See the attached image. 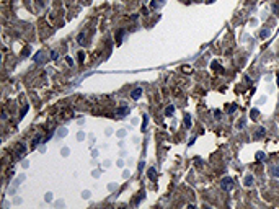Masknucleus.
<instances>
[{"instance_id": "obj_1", "label": "nucleus", "mask_w": 279, "mask_h": 209, "mask_svg": "<svg viewBox=\"0 0 279 209\" xmlns=\"http://www.w3.org/2000/svg\"><path fill=\"white\" fill-rule=\"evenodd\" d=\"M220 186H222V190H224V191H230V190H232V186H233V183H232V178H229V176L222 178V183H220Z\"/></svg>"}, {"instance_id": "obj_2", "label": "nucleus", "mask_w": 279, "mask_h": 209, "mask_svg": "<svg viewBox=\"0 0 279 209\" xmlns=\"http://www.w3.org/2000/svg\"><path fill=\"white\" fill-rule=\"evenodd\" d=\"M140 95H142V88L137 87V88H134V90H132V95H131V96H132L134 100H137V98H140Z\"/></svg>"}, {"instance_id": "obj_3", "label": "nucleus", "mask_w": 279, "mask_h": 209, "mask_svg": "<svg viewBox=\"0 0 279 209\" xmlns=\"http://www.w3.org/2000/svg\"><path fill=\"white\" fill-rule=\"evenodd\" d=\"M127 113H129V108H127V106H122V108L118 110V118H122V116H126Z\"/></svg>"}, {"instance_id": "obj_4", "label": "nucleus", "mask_w": 279, "mask_h": 209, "mask_svg": "<svg viewBox=\"0 0 279 209\" xmlns=\"http://www.w3.org/2000/svg\"><path fill=\"white\" fill-rule=\"evenodd\" d=\"M253 180H255V178H253V175H246V176H245V183H243V185H245V186H251V185H253Z\"/></svg>"}, {"instance_id": "obj_5", "label": "nucleus", "mask_w": 279, "mask_h": 209, "mask_svg": "<svg viewBox=\"0 0 279 209\" xmlns=\"http://www.w3.org/2000/svg\"><path fill=\"white\" fill-rule=\"evenodd\" d=\"M264 134H266V129H264V127H260V129H258V132H256V136H255V137H256V139H260V137H263V136H264Z\"/></svg>"}, {"instance_id": "obj_6", "label": "nucleus", "mask_w": 279, "mask_h": 209, "mask_svg": "<svg viewBox=\"0 0 279 209\" xmlns=\"http://www.w3.org/2000/svg\"><path fill=\"white\" fill-rule=\"evenodd\" d=\"M77 41H78V43L82 44V46H85V44H87V43H85V33H80V34H78Z\"/></svg>"}, {"instance_id": "obj_7", "label": "nucleus", "mask_w": 279, "mask_h": 209, "mask_svg": "<svg viewBox=\"0 0 279 209\" xmlns=\"http://www.w3.org/2000/svg\"><path fill=\"white\" fill-rule=\"evenodd\" d=\"M269 34H271V31H269V29H263L261 33H260V38H263V39H264V38H268Z\"/></svg>"}, {"instance_id": "obj_8", "label": "nucleus", "mask_w": 279, "mask_h": 209, "mask_svg": "<svg viewBox=\"0 0 279 209\" xmlns=\"http://www.w3.org/2000/svg\"><path fill=\"white\" fill-rule=\"evenodd\" d=\"M122 36H124V31L121 29L119 33H116V41H118V43H121V41H122Z\"/></svg>"}, {"instance_id": "obj_9", "label": "nucleus", "mask_w": 279, "mask_h": 209, "mask_svg": "<svg viewBox=\"0 0 279 209\" xmlns=\"http://www.w3.org/2000/svg\"><path fill=\"white\" fill-rule=\"evenodd\" d=\"M173 111H175V108H173V106H168V108L165 110V114H167V116H171V114H173Z\"/></svg>"}, {"instance_id": "obj_10", "label": "nucleus", "mask_w": 279, "mask_h": 209, "mask_svg": "<svg viewBox=\"0 0 279 209\" xmlns=\"http://www.w3.org/2000/svg\"><path fill=\"white\" fill-rule=\"evenodd\" d=\"M149 178L155 180V168H149Z\"/></svg>"}, {"instance_id": "obj_11", "label": "nucleus", "mask_w": 279, "mask_h": 209, "mask_svg": "<svg viewBox=\"0 0 279 209\" xmlns=\"http://www.w3.org/2000/svg\"><path fill=\"white\" fill-rule=\"evenodd\" d=\"M266 159V155H264V152H256V160H264Z\"/></svg>"}, {"instance_id": "obj_12", "label": "nucleus", "mask_w": 279, "mask_h": 209, "mask_svg": "<svg viewBox=\"0 0 279 209\" xmlns=\"http://www.w3.org/2000/svg\"><path fill=\"white\" fill-rule=\"evenodd\" d=\"M185 124H186V127H189V126H191V118H189L188 114L185 116Z\"/></svg>"}, {"instance_id": "obj_13", "label": "nucleus", "mask_w": 279, "mask_h": 209, "mask_svg": "<svg viewBox=\"0 0 279 209\" xmlns=\"http://www.w3.org/2000/svg\"><path fill=\"white\" fill-rule=\"evenodd\" d=\"M273 176H276V178H279V165L274 167L273 168Z\"/></svg>"}, {"instance_id": "obj_14", "label": "nucleus", "mask_w": 279, "mask_h": 209, "mask_svg": "<svg viewBox=\"0 0 279 209\" xmlns=\"http://www.w3.org/2000/svg\"><path fill=\"white\" fill-rule=\"evenodd\" d=\"M251 119H258V110H251Z\"/></svg>"}, {"instance_id": "obj_15", "label": "nucleus", "mask_w": 279, "mask_h": 209, "mask_svg": "<svg viewBox=\"0 0 279 209\" xmlns=\"http://www.w3.org/2000/svg\"><path fill=\"white\" fill-rule=\"evenodd\" d=\"M57 57H59V54H57V52H54V51H52V52H51V59H52V61H56V59H57Z\"/></svg>"}, {"instance_id": "obj_16", "label": "nucleus", "mask_w": 279, "mask_h": 209, "mask_svg": "<svg viewBox=\"0 0 279 209\" xmlns=\"http://www.w3.org/2000/svg\"><path fill=\"white\" fill-rule=\"evenodd\" d=\"M44 199H46V201L49 203L51 199H52V193H47V194H46V198H44Z\"/></svg>"}, {"instance_id": "obj_17", "label": "nucleus", "mask_w": 279, "mask_h": 209, "mask_svg": "<svg viewBox=\"0 0 279 209\" xmlns=\"http://www.w3.org/2000/svg\"><path fill=\"white\" fill-rule=\"evenodd\" d=\"M273 11L276 13V15H279V7L278 5H273Z\"/></svg>"}, {"instance_id": "obj_18", "label": "nucleus", "mask_w": 279, "mask_h": 209, "mask_svg": "<svg viewBox=\"0 0 279 209\" xmlns=\"http://www.w3.org/2000/svg\"><path fill=\"white\" fill-rule=\"evenodd\" d=\"M64 134H67V129H64V127L59 129V136H64Z\"/></svg>"}, {"instance_id": "obj_19", "label": "nucleus", "mask_w": 279, "mask_h": 209, "mask_svg": "<svg viewBox=\"0 0 279 209\" xmlns=\"http://www.w3.org/2000/svg\"><path fill=\"white\" fill-rule=\"evenodd\" d=\"M62 155H69V149H62Z\"/></svg>"}, {"instance_id": "obj_20", "label": "nucleus", "mask_w": 279, "mask_h": 209, "mask_svg": "<svg viewBox=\"0 0 279 209\" xmlns=\"http://www.w3.org/2000/svg\"><path fill=\"white\" fill-rule=\"evenodd\" d=\"M235 110H237V106H230V108H229V113H233Z\"/></svg>"}, {"instance_id": "obj_21", "label": "nucleus", "mask_w": 279, "mask_h": 209, "mask_svg": "<svg viewBox=\"0 0 279 209\" xmlns=\"http://www.w3.org/2000/svg\"><path fill=\"white\" fill-rule=\"evenodd\" d=\"M243 126H245V119H242V121L238 123V127H243Z\"/></svg>"}, {"instance_id": "obj_22", "label": "nucleus", "mask_w": 279, "mask_h": 209, "mask_svg": "<svg viewBox=\"0 0 279 209\" xmlns=\"http://www.w3.org/2000/svg\"><path fill=\"white\" fill-rule=\"evenodd\" d=\"M278 85H279V78H278Z\"/></svg>"}, {"instance_id": "obj_23", "label": "nucleus", "mask_w": 279, "mask_h": 209, "mask_svg": "<svg viewBox=\"0 0 279 209\" xmlns=\"http://www.w3.org/2000/svg\"><path fill=\"white\" fill-rule=\"evenodd\" d=\"M209 2H214V0H209Z\"/></svg>"}]
</instances>
